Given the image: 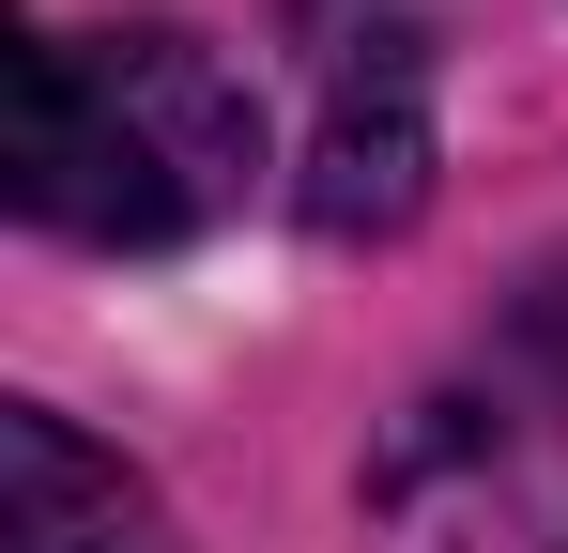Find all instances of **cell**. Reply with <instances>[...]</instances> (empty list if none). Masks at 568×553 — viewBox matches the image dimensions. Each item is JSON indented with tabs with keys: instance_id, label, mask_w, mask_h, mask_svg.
<instances>
[{
	"instance_id": "277c9868",
	"label": "cell",
	"mask_w": 568,
	"mask_h": 553,
	"mask_svg": "<svg viewBox=\"0 0 568 553\" xmlns=\"http://www.w3.org/2000/svg\"><path fill=\"white\" fill-rule=\"evenodd\" d=\"M0 553H170V507H154V476H123L78 415L16 400V415H0Z\"/></svg>"
},
{
	"instance_id": "7a4b0ae2",
	"label": "cell",
	"mask_w": 568,
	"mask_h": 553,
	"mask_svg": "<svg viewBox=\"0 0 568 553\" xmlns=\"http://www.w3.org/2000/svg\"><path fill=\"white\" fill-rule=\"evenodd\" d=\"M323 139H307V215L323 231H399L415 184H430V62H415V16L384 0H323Z\"/></svg>"
},
{
	"instance_id": "3957f363",
	"label": "cell",
	"mask_w": 568,
	"mask_h": 553,
	"mask_svg": "<svg viewBox=\"0 0 568 553\" xmlns=\"http://www.w3.org/2000/svg\"><path fill=\"white\" fill-rule=\"evenodd\" d=\"M384 553H568V476L523 461V400H430L384 461Z\"/></svg>"
},
{
	"instance_id": "6da1fadb",
	"label": "cell",
	"mask_w": 568,
	"mask_h": 553,
	"mask_svg": "<svg viewBox=\"0 0 568 553\" xmlns=\"http://www.w3.org/2000/svg\"><path fill=\"white\" fill-rule=\"evenodd\" d=\"M262 184V92L185 16H78L16 47V215L62 247H185Z\"/></svg>"
}]
</instances>
